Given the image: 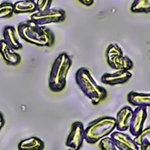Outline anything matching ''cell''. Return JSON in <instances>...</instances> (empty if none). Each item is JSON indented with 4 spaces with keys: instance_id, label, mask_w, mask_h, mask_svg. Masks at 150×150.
<instances>
[{
    "instance_id": "cell-18",
    "label": "cell",
    "mask_w": 150,
    "mask_h": 150,
    "mask_svg": "<svg viewBox=\"0 0 150 150\" xmlns=\"http://www.w3.org/2000/svg\"><path fill=\"white\" fill-rule=\"evenodd\" d=\"M131 11L134 13L150 12V0H134Z\"/></svg>"
},
{
    "instance_id": "cell-7",
    "label": "cell",
    "mask_w": 150,
    "mask_h": 150,
    "mask_svg": "<svg viewBox=\"0 0 150 150\" xmlns=\"http://www.w3.org/2000/svg\"><path fill=\"white\" fill-rule=\"evenodd\" d=\"M84 142V127L80 121L71 125L69 134L66 140V146L69 150H80Z\"/></svg>"
},
{
    "instance_id": "cell-2",
    "label": "cell",
    "mask_w": 150,
    "mask_h": 150,
    "mask_svg": "<svg viewBox=\"0 0 150 150\" xmlns=\"http://www.w3.org/2000/svg\"><path fill=\"white\" fill-rule=\"evenodd\" d=\"M76 82L83 93L94 105L104 101L107 97V91L98 85L87 68H80L76 73Z\"/></svg>"
},
{
    "instance_id": "cell-9",
    "label": "cell",
    "mask_w": 150,
    "mask_h": 150,
    "mask_svg": "<svg viewBox=\"0 0 150 150\" xmlns=\"http://www.w3.org/2000/svg\"><path fill=\"white\" fill-rule=\"evenodd\" d=\"M110 138L119 150H139L140 147L135 143L128 134L124 132L114 131L111 134Z\"/></svg>"
},
{
    "instance_id": "cell-1",
    "label": "cell",
    "mask_w": 150,
    "mask_h": 150,
    "mask_svg": "<svg viewBox=\"0 0 150 150\" xmlns=\"http://www.w3.org/2000/svg\"><path fill=\"white\" fill-rule=\"evenodd\" d=\"M17 31L22 40L38 47H51L54 43L53 32L46 25H40L31 19L19 23Z\"/></svg>"
},
{
    "instance_id": "cell-16",
    "label": "cell",
    "mask_w": 150,
    "mask_h": 150,
    "mask_svg": "<svg viewBox=\"0 0 150 150\" xmlns=\"http://www.w3.org/2000/svg\"><path fill=\"white\" fill-rule=\"evenodd\" d=\"M15 14L33 13L37 11L36 3L33 0H18L13 4Z\"/></svg>"
},
{
    "instance_id": "cell-12",
    "label": "cell",
    "mask_w": 150,
    "mask_h": 150,
    "mask_svg": "<svg viewBox=\"0 0 150 150\" xmlns=\"http://www.w3.org/2000/svg\"><path fill=\"white\" fill-rule=\"evenodd\" d=\"M0 54L8 65L16 66L19 64L21 61L19 54L11 47L4 40H0Z\"/></svg>"
},
{
    "instance_id": "cell-3",
    "label": "cell",
    "mask_w": 150,
    "mask_h": 150,
    "mask_svg": "<svg viewBox=\"0 0 150 150\" xmlns=\"http://www.w3.org/2000/svg\"><path fill=\"white\" fill-rule=\"evenodd\" d=\"M71 66L72 60L67 53H61L55 58L48 78V87L51 91L60 92L64 90L67 83V76Z\"/></svg>"
},
{
    "instance_id": "cell-14",
    "label": "cell",
    "mask_w": 150,
    "mask_h": 150,
    "mask_svg": "<svg viewBox=\"0 0 150 150\" xmlns=\"http://www.w3.org/2000/svg\"><path fill=\"white\" fill-rule=\"evenodd\" d=\"M127 100L135 107H150V93L131 91L127 95Z\"/></svg>"
},
{
    "instance_id": "cell-23",
    "label": "cell",
    "mask_w": 150,
    "mask_h": 150,
    "mask_svg": "<svg viewBox=\"0 0 150 150\" xmlns=\"http://www.w3.org/2000/svg\"><path fill=\"white\" fill-rule=\"evenodd\" d=\"M5 124V120H4V115L0 112V131L2 130V128L4 127Z\"/></svg>"
},
{
    "instance_id": "cell-8",
    "label": "cell",
    "mask_w": 150,
    "mask_h": 150,
    "mask_svg": "<svg viewBox=\"0 0 150 150\" xmlns=\"http://www.w3.org/2000/svg\"><path fill=\"white\" fill-rule=\"evenodd\" d=\"M148 118L147 107H136L134 110L129 131L133 136H137L144 129V123Z\"/></svg>"
},
{
    "instance_id": "cell-6",
    "label": "cell",
    "mask_w": 150,
    "mask_h": 150,
    "mask_svg": "<svg viewBox=\"0 0 150 150\" xmlns=\"http://www.w3.org/2000/svg\"><path fill=\"white\" fill-rule=\"evenodd\" d=\"M66 18V12L62 9L48 8L45 11H35L31 15L30 19L40 25L62 22Z\"/></svg>"
},
{
    "instance_id": "cell-20",
    "label": "cell",
    "mask_w": 150,
    "mask_h": 150,
    "mask_svg": "<svg viewBox=\"0 0 150 150\" xmlns=\"http://www.w3.org/2000/svg\"><path fill=\"white\" fill-rule=\"evenodd\" d=\"M99 149L100 150H118L113 142L110 137L104 138L99 142Z\"/></svg>"
},
{
    "instance_id": "cell-4",
    "label": "cell",
    "mask_w": 150,
    "mask_h": 150,
    "mask_svg": "<svg viewBox=\"0 0 150 150\" xmlns=\"http://www.w3.org/2000/svg\"><path fill=\"white\" fill-rule=\"evenodd\" d=\"M116 130V120L112 116H104L91 121L84 128V141L96 144L104 138L109 137Z\"/></svg>"
},
{
    "instance_id": "cell-10",
    "label": "cell",
    "mask_w": 150,
    "mask_h": 150,
    "mask_svg": "<svg viewBox=\"0 0 150 150\" xmlns=\"http://www.w3.org/2000/svg\"><path fill=\"white\" fill-rule=\"evenodd\" d=\"M132 77L130 70H117L114 73H105L101 77V82L107 85H118L123 84L128 82Z\"/></svg>"
},
{
    "instance_id": "cell-5",
    "label": "cell",
    "mask_w": 150,
    "mask_h": 150,
    "mask_svg": "<svg viewBox=\"0 0 150 150\" xmlns=\"http://www.w3.org/2000/svg\"><path fill=\"white\" fill-rule=\"evenodd\" d=\"M107 63L116 70H131L134 63L130 58L124 55L122 48L115 43L110 44L106 49Z\"/></svg>"
},
{
    "instance_id": "cell-24",
    "label": "cell",
    "mask_w": 150,
    "mask_h": 150,
    "mask_svg": "<svg viewBox=\"0 0 150 150\" xmlns=\"http://www.w3.org/2000/svg\"><path fill=\"white\" fill-rule=\"evenodd\" d=\"M33 1H35V0H33Z\"/></svg>"
},
{
    "instance_id": "cell-17",
    "label": "cell",
    "mask_w": 150,
    "mask_h": 150,
    "mask_svg": "<svg viewBox=\"0 0 150 150\" xmlns=\"http://www.w3.org/2000/svg\"><path fill=\"white\" fill-rule=\"evenodd\" d=\"M135 143L142 149L150 148V126L144 128L142 132L134 137Z\"/></svg>"
},
{
    "instance_id": "cell-11",
    "label": "cell",
    "mask_w": 150,
    "mask_h": 150,
    "mask_svg": "<svg viewBox=\"0 0 150 150\" xmlns=\"http://www.w3.org/2000/svg\"><path fill=\"white\" fill-rule=\"evenodd\" d=\"M134 110L130 106L122 107L116 115V130L120 132H125L129 130Z\"/></svg>"
},
{
    "instance_id": "cell-15",
    "label": "cell",
    "mask_w": 150,
    "mask_h": 150,
    "mask_svg": "<svg viewBox=\"0 0 150 150\" xmlns=\"http://www.w3.org/2000/svg\"><path fill=\"white\" fill-rule=\"evenodd\" d=\"M44 148V142L35 136L22 140L18 145V150H43Z\"/></svg>"
},
{
    "instance_id": "cell-22",
    "label": "cell",
    "mask_w": 150,
    "mask_h": 150,
    "mask_svg": "<svg viewBox=\"0 0 150 150\" xmlns=\"http://www.w3.org/2000/svg\"><path fill=\"white\" fill-rule=\"evenodd\" d=\"M78 1L81 2L83 4H84L86 6H91L94 3V0H78Z\"/></svg>"
},
{
    "instance_id": "cell-19",
    "label": "cell",
    "mask_w": 150,
    "mask_h": 150,
    "mask_svg": "<svg viewBox=\"0 0 150 150\" xmlns=\"http://www.w3.org/2000/svg\"><path fill=\"white\" fill-rule=\"evenodd\" d=\"M14 14V6L11 2H3L0 4V18H7Z\"/></svg>"
},
{
    "instance_id": "cell-21",
    "label": "cell",
    "mask_w": 150,
    "mask_h": 150,
    "mask_svg": "<svg viewBox=\"0 0 150 150\" xmlns=\"http://www.w3.org/2000/svg\"><path fill=\"white\" fill-rule=\"evenodd\" d=\"M52 1L53 0H35L37 11H45V10L50 8Z\"/></svg>"
},
{
    "instance_id": "cell-13",
    "label": "cell",
    "mask_w": 150,
    "mask_h": 150,
    "mask_svg": "<svg viewBox=\"0 0 150 150\" xmlns=\"http://www.w3.org/2000/svg\"><path fill=\"white\" fill-rule=\"evenodd\" d=\"M4 40L14 50L21 49L22 44L18 40V31L11 25H6L3 30Z\"/></svg>"
}]
</instances>
